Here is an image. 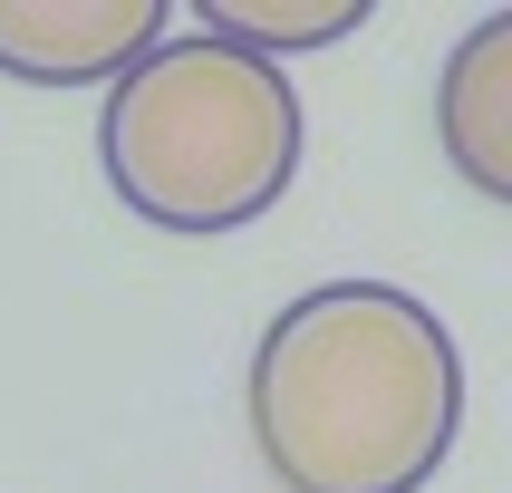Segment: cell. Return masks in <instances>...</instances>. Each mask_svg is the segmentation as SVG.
I'll return each instance as SVG.
<instances>
[{
  "mask_svg": "<svg viewBox=\"0 0 512 493\" xmlns=\"http://www.w3.org/2000/svg\"><path fill=\"white\" fill-rule=\"evenodd\" d=\"M203 29L242 58H271L281 68L290 49H329V39H358L368 29V0H213Z\"/></svg>",
  "mask_w": 512,
  "mask_h": 493,
  "instance_id": "obj_5",
  "label": "cell"
},
{
  "mask_svg": "<svg viewBox=\"0 0 512 493\" xmlns=\"http://www.w3.org/2000/svg\"><path fill=\"white\" fill-rule=\"evenodd\" d=\"M242 416L281 493H416L455 455L464 348L397 281H319L261 329Z\"/></svg>",
  "mask_w": 512,
  "mask_h": 493,
  "instance_id": "obj_1",
  "label": "cell"
},
{
  "mask_svg": "<svg viewBox=\"0 0 512 493\" xmlns=\"http://www.w3.org/2000/svg\"><path fill=\"white\" fill-rule=\"evenodd\" d=\"M435 145L464 194L512 203V10H484L435 68Z\"/></svg>",
  "mask_w": 512,
  "mask_h": 493,
  "instance_id": "obj_4",
  "label": "cell"
},
{
  "mask_svg": "<svg viewBox=\"0 0 512 493\" xmlns=\"http://www.w3.org/2000/svg\"><path fill=\"white\" fill-rule=\"evenodd\" d=\"M165 39V0H0V78L116 87Z\"/></svg>",
  "mask_w": 512,
  "mask_h": 493,
  "instance_id": "obj_3",
  "label": "cell"
},
{
  "mask_svg": "<svg viewBox=\"0 0 512 493\" xmlns=\"http://www.w3.org/2000/svg\"><path fill=\"white\" fill-rule=\"evenodd\" d=\"M97 165L155 232H242L300 174V87L271 58L223 49L213 29L155 39L107 87Z\"/></svg>",
  "mask_w": 512,
  "mask_h": 493,
  "instance_id": "obj_2",
  "label": "cell"
}]
</instances>
